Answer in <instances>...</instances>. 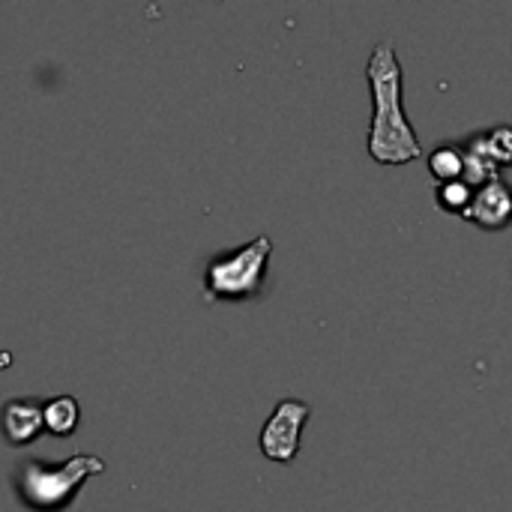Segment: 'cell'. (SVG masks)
Listing matches in <instances>:
<instances>
[{"mask_svg":"<svg viewBox=\"0 0 512 512\" xmlns=\"http://www.w3.org/2000/svg\"><path fill=\"white\" fill-rule=\"evenodd\" d=\"M366 81L372 96V120L366 132V153L378 165H408L423 156L420 135L405 111V72L390 39L375 42L366 60Z\"/></svg>","mask_w":512,"mask_h":512,"instance_id":"1","label":"cell"},{"mask_svg":"<svg viewBox=\"0 0 512 512\" xmlns=\"http://www.w3.org/2000/svg\"><path fill=\"white\" fill-rule=\"evenodd\" d=\"M105 471V462L93 453H75L69 462L51 465L39 459H27L18 465L12 486L18 501L33 512H63L78 495V489Z\"/></svg>","mask_w":512,"mask_h":512,"instance_id":"2","label":"cell"},{"mask_svg":"<svg viewBox=\"0 0 512 512\" xmlns=\"http://www.w3.org/2000/svg\"><path fill=\"white\" fill-rule=\"evenodd\" d=\"M270 258L273 240L267 234H258L237 249L213 255L204 267V297L219 303H243L261 297Z\"/></svg>","mask_w":512,"mask_h":512,"instance_id":"3","label":"cell"},{"mask_svg":"<svg viewBox=\"0 0 512 512\" xmlns=\"http://www.w3.org/2000/svg\"><path fill=\"white\" fill-rule=\"evenodd\" d=\"M312 417V405L303 399H282L273 414L264 420L261 435H258V447L264 453V459L276 462V465H291L300 456V441H303V429Z\"/></svg>","mask_w":512,"mask_h":512,"instance_id":"4","label":"cell"},{"mask_svg":"<svg viewBox=\"0 0 512 512\" xmlns=\"http://www.w3.org/2000/svg\"><path fill=\"white\" fill-rule=\"evenodd\" d=\"M483 231H504L512 225V186L504 177L489 180L486 186L474 189V201L462 216Z\"/></svg>","mask_w":512,"mask_h":512,"instance_id":"5","label":"cell"},{"mask_svg":"<svg viewBox=\"0 0 512 512\" xmlns=\"http://www.w3.org/2000/svg\"><path fill=\"white\" fill-rule=\"evenodd\" d=\"M42 408H45V402L30 399V396L9 399L0 408V432L6 438V444H12V447L33 444L45 432V414H42Z\"/></svg>","mask_w":512,"mask_h":512,"instance_id":"6","label":"cell"},{"mask_svg":"<svg viewBox=\"0 0 512 512\" xmlns=\"http://www.w3.org/2000/svg\"><path fill=\"white\" fill-rule=\"evenodd\" d=\"M429 174L438 183L462 180L465 174V144L462 141H444L429 153Z\"/></svg>","mask_w":512,"mask_h":512,"instance_id":"7","label":"cell"},{"mask_svg":"<svg viewBox=\"0 0 512 512\" xmlns=\"http://www.w3.org/2000/svg\"><path fill=\"white\" fill-rule=\"evenodd\" d=\"M45 414V429L57 438H66L75 432L78 426V417H81V408H78V399L75 396H54L45 402L42 408Z\"/></svg>","mask_w":512,"mask_h":512,"instance_id":"8","label":"cell"},{"mask_svg":"<svg viewBox=\"0 0 512 512\" xmlns=\"http://www.w3.org/2000/svg\"><path fill=\"white\" fill-rule=\"evenodd\" d=\"M480 147L489 153V159L504 171L507 165H512V126L510 123H498L492 129L477 132Z\"/></svg>","mask_w":512,"mask_h":512,"instance_id":"9","label":"cell"},{"mask_svg":"<svg viewBox=\"0 0 512 512\" xmlns=\"http://www.w3.org/2000/svg\"><path fill=\"white\" fill-rule=\"evenodd\" d=\"M471 201H474V189L465 180H450V183H438L435 186V204L444 213L465 216L468 207H471Z\"/></svg>","mask_w":512,"mask_h":512,"instance_id":"10","label":"cell"}]
</instances>
